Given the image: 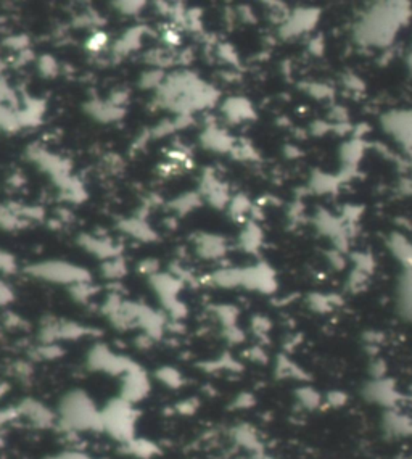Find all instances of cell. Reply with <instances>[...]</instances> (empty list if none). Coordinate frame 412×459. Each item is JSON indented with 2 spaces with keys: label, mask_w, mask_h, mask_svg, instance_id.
<instances>
[{
  "label": "cell",
  "mask_w": 412,
  "mask_h": 459,
  "mask_svg": "<svg viewBox=\"0 0 412 459\" xmlns=\"http://www.w3.org/2000/svg\"><path fill=\"white\" fill-rule=\"evenodd\" d=\"M157 379L164 384L169 389H179L180 385L184 384L182 375H180L179 371H175L174 368H161L157 371Z\"/></svg>",
  "instance_id": "16"
},
{
  "label": "cell",
  "mask_w": 412,
  "mask_h": 459,
  "mask_svg": "<svg viewBox=\"0 0 412 459\" xmlns=\"http://www.w3.org/2000/svg\"><path fill=\"white\" fill-rule=\"evenodd\" d=\"M16 271V260L8 251L0 250V272L2 274H13Z\"/></svg>",
  "instance_id": "23"
},
{
  "label": "cell",
  "mask_w": 412,
  "mask_h": 459,
  "mask_svg": "<svg viewBox=\"0 0 412 459\" xmlns=\"http://www.w3.org/2000/svg\"><path fill=\"white\" fill-rule=\"evenodd\" d=\"M277 374H279V377H282V379H293V380H305L306 379L303 371H301L298 366L293 364L292 361H288V359H282V361L279 363Z\"/></svg>",
  "instance_id": "17"
},
{
  "label": "cell",
  "mask_w": 412,
  "mask_h": 459,
  "mask_svg": "<svg viewBox=\"0 0 412 459\" xmlns=\"http://www.w3.org/2000/svg\"><path fill=\"white\" fill-rule=\"evenodd\" d=\"M16 413H18V416L29 420L32 425H37V427H48L57 420L53 411H51L46 404L32 400V398L21 401L16 406Z\"/></svg>",
  "instance_id": "7"
},
{
  "label": "cell",
  "mask_w": 412,
  "mask_h": 459,
  "mask_svg": "<svg viewBox=\"0 0 412 459\" xmlns=\"http://www.w3.org/2000/svg\"><path fill=\"white\" fill-rule=\"evenodd\" d=\"M107 44H108V36L105 34V32L95 31V32H92L89 37H87L86 48L91 53H98V52H102L103 48L107 47Z\"/></svg>",
  "instance_id": "19"
},
{
  "label": "cell",
  "mask_w": 412,
  "mask_h": 459,
  "mask_svg": "<svg viewBox=\"0 0 412 459\" xmlns=\"http://www.w3.org/2000/svg\"><path fill=\"white\" fill-rule=\"evenodd\" d=\"M119 229L131 237H135L139 240H153L155 234L148 229L147 224L140 220H126L119 224Z\"/></svg>",
  "instance_id": "13"
},
{
  "label": "cell",
  "mask_w": 412,
  "mask_h": 459,
  "mask_svg": "<svg viewBox=\"0 0 412 459\" xmlns=\"http://www.w3.org/2000/svg\"><path fill=\"white\" fill-rule=\"evenodd\" d=\"M20 226L18 216L15 215L12 208L8 206H0V229H5V231H13Z\"/></svg>",
  "instance_id": "20"
},
{
  "label": "cell",
  "mask_w": 412,
  "mask_h": 459,
  "mask_svg": "<svg viewBox=\"0 0 412 459\" xmlns=\"http://www.w3.org/2000/svg\"><path fill=\"white\" fill-rule=\"evenodd\" d=\"M39 73L44 78H55L58 74V65L51 55H44L39 58Z\"/></svg>",
  "instance_id": "21"
},
{
  "label": "cell",
  "mask_w": 412,
  "mask_h": 459,
  "mask_svg": "<svg viewBox=\"0 0 412 459\" xmlns=\"http://www.w3.org/2000/svg\"><path fill=\"white\" fill-rule=\"evenodd\" d=\"M361 395L367 403L380 406L385 411L397 409V404L401 401V393L398 392L397 385H394L392 379H387V377L371 379L362 387Z\"/></svg>",
  "instance_id": "5"
},
{
  "label": "cell",
  "mask_w": 412,
  "mask_h": 459,
  "mask_svg": "<svg viewBox=\"0 0 412 459\" xmlns=\"http://www.w3.org/2000/svg\"><path fill=\"white\" fill-rule=\"evenodd\" d=\"M150 379H148L147 373L140 366L135 364L133 369L121 377L119 398L137 404L150 393Z\"/></svg>",
  "instance_id": "6"
},
{
  "label": "cell",
  "mask_w": 412,
  "mask_h": 459,
  "mask_svg": "<svg viewBox=\"0 0 412 459\" xmlns=\"http://www.w3.org/2000/svg\"><path fill=\"white\" fill-rule=\"evenodd\" d=\"M114 8L123 15H135L144 8V2H114Z\"/></svg>",
  "instance_id": "24"
},
{
  "label": "cell",
  "mask_w": 412,
  "mask_h": 459,
  "mask_svg": "<svg viewBox=\"0 0 412 459\" xmlns=\"http://www.w3.org/2000/svg\"><path fill=\"white\" fill-rule=\"evenodd\" d=\"M346 400H348L346 393L333 390L331 393H327V395L322 398V403H327L328 406H332V408H340V406H343V404L346 403Z\"/></svg>",
  "instance_id": "25"
},
{
  "label": "cell",
  "mask_w": 412,
  "mask_h": 459,
  "mask_svg": "<svg viewBox=\"0 0 412 459\" xmlns=\"http://www.w3.org/2000/svg\"><path fill=\"white\" fill-rule=\"evenodd\" d=\"M161 79H163V74L158 69L147 71L140 79V87H145V89L147 87H155L158 84H161Z\"/></svg>",
  "instance_id": "26"
},
{
  "label": "cell",
  "mask_w": 412,
  "mask_h": 459,
  "mask_svg": "<svg viewBox=\"0 0 412 459\" xmlns=\"http://www.w3.org/2000/svg\"><path fill=\"white\" fill-rule=\"evenodd\" d=\"M260 459H267V458H260Z\"/></svg>",
  "instance_id": "32"
},
{
  "label": "cell",
  "mask_w": 412,
  "mask_h": 459,
  "mask_svg": "<svg viewBox=\"0 0 412 459\" xmlns=\"http://www.w3.org/2000/svg\"><path fill=\"white\" fill-rule=\"evenodd\" d=\"M62 348H60L57 343H51V345H46V343H42L41 347H37L36 350V354L37 358L41 359H55L58 357H62Z\"/></svg>",
  "instance_id": "22"
},
{
  "label": "cell",
  "mask_w": 412,
  "mask_h": 459,
  "mask_svg": "<svg viewBox=\"0 0 412 459\" xmlns=\"http://www.w3.org/2000/svg\"><path fill=\"white\" fill-rule=\"evenodd\" d=\"M382 429L383 434L392 439L412 437V418L397 409H388L382 416Z\"/></svg>",
  "instance_id": "8"
},
{
  "label": "cell",
  "mask_w": 412,
  "mask_h": 459,
  "mask_svg": "<svg viewBox=\"0 0 412 459\" xmlns=\"http://www.w3.org/2000/svg\"><path fill=\"white\" fill-rule=\"evenodd\" d=\"M123 448L128 455L139 459H150L160 453L158 446L153 444V441L147 439H139V437H135V439L131 440L129 444L123 445Z\"/></svg>",
  "instance_id": "11"
},
{
  "label": "cell",
  "mask_w": 412,
  "mask_h": 459,
  "mask_svg": "<svg viewBox=\"0 0 412 459\" xmlns=\"http://www.w3.org/2000/svg\"><path fill=\"white\" fill-rule=\"evenodd\" d=\"M102 274L103 277L109 279V281H118V279L126 274L124 260L121 258V256H117V258H109L107 261H103Z\"/></svg>",
  "instance_id": "14"
},
{
  "label": "cell",
  "mask_w": 412,
  "mask_h": 459,
  "mask_svg": "<svg viewBox=\"0 0 412 459\" xmlns=\"http://www.w3.org/2000/svg\"><path fill=\"white\" fill-rule=\"evenodd\" d=\"M399 310L404 318L412 319V271H406L399 282Z\"/></svg>",
  "instance_id": "12"
},
{
  "label": "cell",
  "mask_w": 412,
  "mask_h": 459,
  "mask_svg": "<svg viewBox=\"0 0 412 459\" xmlns=\"http://www.w3.org/2000/svg\"><path fill=\"white\" fill-rule=\"evenodd\" d=\"M78 242L82 248L87 250L89 253H92L93 256H97V258H100L103 261L119 256V248L109 239L86 236L84 234V236H81L78 239Z\"/></svg>",
  "instance_id": "9"
},
{
  "label": "cell",
  "mask_w": 412,
  "mask_h": 459,
  "mask_svg": "<svg viewBox=\"0 0 412 459\" xmlns=\"http://www.w3.org/2000/svg\"><path fill=\"white\" fill-rule=\"evenodd\" d=\"M137 419H139V411L135 409V404L119 397L112 398L105 406L100 408L102 432L119 441L121 445L129 444L137 437Z\"/></svg>",
  "instance_id": "2"
},
{
  "label": "cell",
  "mask_w": 412,
  "mask_h": 459,
  "mask_svg": "<svg viewBox=\"0 0 412 459\" xmlns=\"http://www.w3.org/2000/svg\"><path fill=\"white\" fill-rule=\"evenodd\" d=\"M399 459H406V458H399Z\"/></svg>",
  "instance_id": "33"
},
{
  "label": "cell",
  "mask_w": 412,
  "mask_h": 459,
  "mask_svg": "<svg viewBox=\"0 0 412 459\" xmlns=\"http://www.w3.org/2000/svg\"><path fill=\"white\" fill-rule=\"evenodd\" d=\"M296 400L306 409H316L322 404V397L316 390H312L311 387H301V389H298Z\"/></svg>",
  "instance_id": "15"
},
{
  "label": "cell",
  "mask_w": 412,
  "mask_h": 459,
  "mask_svg": "<svg viewBox=\"0 0 412 459\" xmlns=\"http://www.w3.org/2000/svg\"><path fill=\"white\" fill-rule=\"evenodd\" d=\"M7 46L10 48H13V51H26L27 48V37L26 36H15V37H10V39H7Z\"/></svg>",
  "instance_id": "29"
},
{
  "label": "cell",
  "mask_w": 412,
  "mask_h": 459,
  "mask_svg": "<svg viewBox=\"0 0 412 459\" xmlns=\"http://www.w3.org/2000/svg\"><path fill=\"white\" fill-rule=\"evenodd\" d=\"M86 364L87 368L93 371V373H103L108 375H121V377L135 366L133 359L112 352V350H109L107 345H102V343L93 345L89 350Z\"/></svg>",
  "instance_id": "4"
},
{
  "label": "cell",
  "mask_w": 412,
  "mask_h": 459,
  "mask_svg": "<svg viewBox=\"0 0 412 459\" xmlns=\"http://www.w3.org/2000/svg\"><path fill=\"white\" fill-rule=\"evenodd\" d=\"M97 292V288L92 286L91 282H84V284H78V286L69 287V293L76 302L79 303H86L93 297V293Z\"/></svg>",
  "instance_id": "18"
},
{
  "label": "cell",
  "mask_w": 412,
  "mask_h": 459,
  "mask_svg": "<svg viewBox=\"0 0 412 459\" xmlns=\"http://www.w3.org/2000/svg\"><path fill=\"white\" fill-rule=\"evenodd\" d=\"M246 400H248V401H246V404H248V406H251V404H253V397L248 395V397H246ZM240 403H244V397H237V398H235V404H237V406H239Z\"/></svg>",
  "instance_id": "30"
},
{
  "label": "cell",
  "mask_w": 412,
  "mask_h": 459,
  "mask_svg": "<svg viewBox=\"0 0 412 459\" xmlns=\"http://www.w3.org/2000/svg\"><path fill=\"white\" fill-rule=\"evenodd\" d=\"M26 274L39 279V281L57 284V286H67L68 288L78 284L91 282V272L82 266L68 263V261L48 260L34 263L26 267Z\"/></svg>",
  "instance_id": "3"
},
{
  "label": "cell",
  "mask_w": 412,
  "mask_h": 459,
  "mask_svg": "<svg viewBox=\"0 0 412 459\" xmlns=\"http://www.w3.org/2000/svg\"><path fill=\"white\" fill-rule=\"evenodd\" d=\"M13 298H15L13 288L10 287L7 282L0 279V306H5V305L12 303Z\"/></svg>",
  "instance_id": "27"
},
{
  "label": "cell",
  "mask_w": 412,
  "mask_h": 459,
  "mask_svg": "<svg viewBox=\"0 0 412 459\" xmlns=\"http://www.w3.org/2000/svg\"><path fill=\"white\" fill-rule=\"evenodd\" d=\"M46 459H93V458L86 455L84 451L69 450V451H60V453H57V455H52Z\"/></svg>",
  "instance_id": "28"
},
{
  "label": "cell",
  "mask_w": 412,
  "mask_h": 459,
  "mask_svg": "<svg viewBox=\"0 0 412 459\" xmlns=\"http://www.w3.org/2000/svg\"><path fill=\"white\" fill-rule=\"evenodd\" d=\"M57 423L67 432H102L100 408L84 390H69L58 403Z\"/></svg>",
  "instance_id": "1"
},
{
  "label": "cell",
  "mask_w": 412,
  "mask_h": 459,
  "mask_svg": "<svg viewBox=\"0 0 412 459\" xmlns=\"http://www.w3.org/2000/svg\"><path fill=\"white\" fill-rule=\"evenodd\" d=\"M84 110L86 113L89 114L91 118L97 119V121L100 123H112V121H118L119 118H123L124 110L123 108H118L109 103L108 100L103 102V100H91L87 102L84 105Z\"/></svg>",
  "instance_id": "10"
},
{
  "label": "cell",
  "mask_w": 412,
  "mask_h": 459,
  "mask_svg": "<svg viewBox=\"0 0 412 459\" xmlns=\"http://www.w3.org/2000/svg\"><path fill=\"white\" fill-rule=\"evenodd\" d=\"M0 446H2V440H0Z\"/></svg>",
  "instance_id": "31"
}]
</instances>
